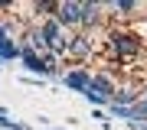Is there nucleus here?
<instances>
[{
  "mask_svg": "<svg viewBox=\"0 0 147 130\" xmlns=\"http://www.w3.org/2000/svg\"><path fill=\"white\" fill-rule=\"evenodd\" d=\"M108 49L115 52L118 59H134L144 52V39L137 36V33H127V29H115L108 36Z\"/></svg>",
  "mask_w": 147,
  "mask_h": 130,
  "instance_id": "nucleus-1",
  "label": "nucleus"
},
{
  "mask_svg": "<svg viewBox=\"0 0 147 130\" xmlns=\"http://www.w3.org/2000/svg\"><path fill=\"white\" fill-rule=\"evenodd\" d=\"M59 81H62L69 91L85 94V91H88V85H92V72H88L85 65H75V68H69V72H62V78H59Z\"/></svg>",
  "mask_w": 147,
  "mask_h": 130,
  "instance_id": "nucleus-2",
  "label": "nucleus"
},
{
  "mask_svg": "<svg viewBox=\"0 0 147 130\" xmlns=\"http://www.w3.org/2000/svg\"><path fill=\"white\" fill-rule=\"evenodd\" d=\"M53 20L62 26V33L65 29H75V26H79V0H65V3H59Z\"/></svg>",
  "mask_w": 147,
  "mask_h": 130,
  "instance_id": "nucleus-3",
  "label": "nucleus"
},
{
  "mask_svg": "<svg viewBox=\"0 0 147 130\" xmlns=\"http://www.w3.org/2000/svg\"><path fill=\"white\" fill-rule=\"evenodd\" d=\"M95 52V42L85 36V33H72V36H69V52L65 55H72V59H88Z\"/></svg>",
  "mask_w": 147,
  "mask_h": 130,
  "instance_id": "nucleus-4",
  "label": "nucleus"
},
{
  "mask_svg": "<svg viewBox=\"0 0 147 130\" xmlns=\"http://www.w3.org/2000/svg\"><path fill=\"white\" fill-rule=\"evenodd\" d=\"M101 10H105V7H101L98 0H82V3H79V26H82V29L95 26L101 20Z\"/></svg>",
  "mask_w": 147,
  "mask_h": 130,
  "instance_id": "nucleus-5",
  "label": "nucleus"
},
{
  "mask_svg": "<svg viewBox=\"0 0 147 130\" xmlns=\"http://www.w3.org/2000/svg\"><path fill=\"white\" fill-rule=\"evenodd\" d=\"M88 88H92V91H98L101 98H108V101H111V98H115V91H118V85L111 81L108 75H95V72H92V85H88Z\"/></svg>",
  "mask_w": 147,
  "mask_h": 130,
  "instance_id": "nucleus-6",
  "label": "nucleus"
},
{
  "mask_svg": "<svg viewBox=\"0 0 147 130\" xmlns=\"http://www.w3.org/2000/svg\"><path fill=\"white\" fill-rule=\"evenodd\" d=\"M0 62H20V42L3 36L0 39Z\"/></svg>",
  "mask_w": 147,
  "mask_h": 130,
  "instance_id": "nucleus-7",
  "label": "nucleus"
},
{
  "mask_svg": "<svg viewBox=\"0 0 147 130\" xmlns=\"http://www.w3.org/2000/svg\"><path fill=\"white\" fill-rule=\"evenodd\" d=\"M105 10H115L118 16H134V10H141L137 0H111V3H101Z\"/></svg>",
  "mask_w": 147,
  "mask_h": 130,
  "instance_id": "nucleus-8",
  "label": "nucleus"
},
{
  "mask_svg": "<svg viewBox=\"0 0 147 130\" xmlns=\"http://www.w3.org/2000/svg\"><path fill=\"white\" fill-rule=\"evenodd\" d=\"M137 98H141V94H137L134 88H121V91H115L111 104H115V107H134V104H137Z\"/></svg>",
  "mask_w": 147,
  "mask_h": 130,
  "instance_id": "nucleus-9",
  "label": "nucleus"
},
{
  "mask_svg": "<svg viewBox=\"0 0 147 130\" xmlns=\"http://www.w3.org/2000/svg\"><path fill=\"white\" fill-rule=\"evenodd\" d=\"M56 0H36V3H33V13H36L39 16V20H53V16H56Z\"/></svg>",
  "mask_w": 147,
  "mask_h": 130,
  "instance_id": "nucleus-10",
  "label": "nucleus"
},
{
  "mask_svg": "<svg viewBox=\"0 0 147 130\" xmlns=\"http://www.w3.org/2000/svg\"><path fill=\"white\" fill-rule=\"evenodd\" d=\"M82 98H85V101H88V104H92V107H95V111H101V107H108V104H111L108 98H101V94H98V91H92V88H88V91H85V94H82Z\"/></svg>",
  "mask_w": 147,
  "mask_h": 130,
  "instance_id": "nucleus-11",
  "label": "nucleus"
},
{
  "mask_svg": "<svg viewBox=\"0 0 147 130\" xmlns=\"http://www.w3.org/2000/svg\"><path fill=\"white\" fill-rule=\"evenodd\" d=\"M92 117H95V120H101V124H108V114H105V111H92Z\"/></svg>",
  "mask_w": 147,
  "mask_h": 130,
  "instance_id": "nucleus-12",
  "label": "nucleus"
},
{
  "mask_svg": "<svg viewBox=\"0 0 147 130\" xmlns=\"http://www.w3.org/2000/svg\"><path fill=\"white\" fill-rule=\"evenodd\" d=\"M137 94H141V98H137V101H147V85H144V91H137Z\"/></svg>",
  "mask_w": 147,
  "mask_h": 130,
  "instance_id": "nucleus-13",
  "label": "nucleus"
}]
</instances>
